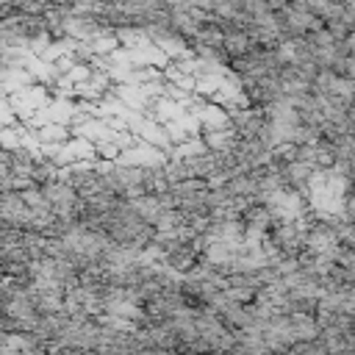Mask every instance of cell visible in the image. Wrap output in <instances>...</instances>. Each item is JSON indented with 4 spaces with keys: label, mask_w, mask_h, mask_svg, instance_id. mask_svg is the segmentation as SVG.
<instances>
[{
    "label": "cell",
    "mask_w": 355,
    "mask_h": 355,
    "mask_svg": "<svg viewBox=\"0 0 355 355\" xmlns=\"http://www.w3.org/2000/svg\"><path fill=\"white\" fill-rule=\"evenodd\" d=\"M0 219L6 225H14L19 230H28L31 227V219H33V211L25 205L19 189H8V191H0Z\"/></svg>",
    "instance_id": "cell-1"
},
{
    "label": "cell",
    "mask_w": 355,
    "mask_h": 355,
    "mask_svg": "<svg viewBox=\"0 0 355 355\" xmlns=\"http://www.w3.org/2000/svg\"><path fill=\"white\" fill-rule=\"evenodd\" d=\"M161 261H164L166 266L178 269V272H189V269L200 261V250H197L191 241H180V244H175L172 250H166Z\"/></svg>",
    "instance_id": "cell-2"
},
{
    "label": "cell",
    "mask_w": 355,
    "mask_h": 355,
    "mask_svg": "<svg viewBox=\"0 0 355 355\" xmlns=\"http://www.w3.org/2000/svg\"><path fill=\"white\" fill-rule=\"evenodd\" d=\"M169 175L164 169V164H155V166H141V189L144 194H164L169 191Z\"/></svg>",
    "instance_id": "cell-3"
},
{
    "label": "cell",
    "mask_w": 355,
    "mask_h": 355,
    "mask_svg": "<svg viewBox=\"0 0 355 355\" xmlns=\"http://www.w3.org/2000/svg\"><path fill=\"white\" fill-rule=\"evenodd\" d=\"M114 36H116L119 47H125V50L139 47L141 42H147V33L141 31V25H122V28H114Z\"/></svg>",
    "instance_id": "cell-4"
}]
</instances>
